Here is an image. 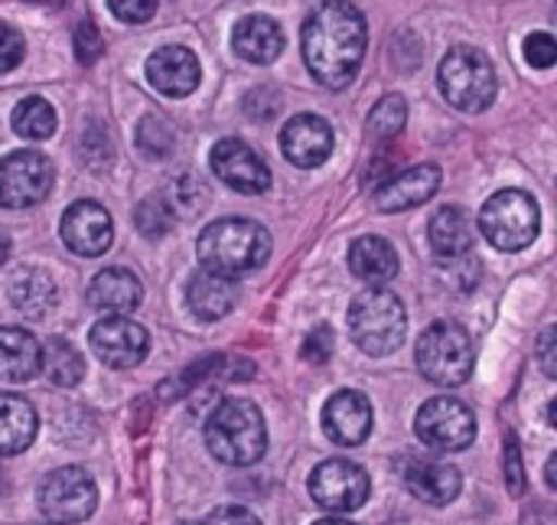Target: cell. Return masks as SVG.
<instances>
[{"label": "cell", "mask_w": 557, "mask_h": 525, "mask_svg": "<svg viewBox=\"0 0 557 525\" xmlns=\"http://www.w3.org/2000/svg\"><path fill=\"white\" fill-rule=\"evenodd\" d=\"M414 431H418L424 448L441 451V454H457V451H467L473 444V438H476V415L460 399L437 395V399H428L418 408Z\"/></svg>", "instance_id": "obj_8"}, {"label": "cell", "mask_w": 557, "mask_h": 525, "mask_svg": "<svg viewBox=\"0 0 557 525\" xmlns=\"http://www.w3.org/2000/svg\"><path fill=\"white\" fill-rule=\"evenodd\" d=\"M55 170L39 150H13L0 160V206L29 209L52 190Z\"/></svg>", "instance_id": "obj_10"}, {"label": "cell", "mask_w": 557, "mask_h": 525, "mask_svg": "<svg viewBox=\"0 0 557 525\" xmlns=\"http://www.w3.org/2000/svg\"><path fill=\"white\" fill-rule=\"evenodd\" d=\"M281 150L284 157L300 167L313 170L330 160L333 154V127L320 114H297L281 127Z\"/></svg>", "instance_id": "obj_15"}, {"label": "cell", "mask_w": 557, "mask_h": 525, "mask_svg": "<svg viewBox=\"0 0 557 525\" xmlns=\"http://www.w3.org/2000/svg\"><path fill=\"white\" fill-rule=\"evenodd\" d=\"M405 121H408V101L401 95H385L369 114V137L392 141L405 131Z\"/></svg>", "instance_id": "obj_30"}, {"label": "cell", "mask_w": 557, "mask_h": 525, "mask_svg": "<svg viewBox=\"0 0 557 525\" xmlns=\"http://www.w3.org/2000/svg\"><path fill=\"white\" fill-rule=\"evenodd\" d=\"M369 26L356 3L323 0L310 10L300 33V49L310 75L326 88H346L366 59Z\"/></svg>", "instance_id": "obj_1"}, {"label": "cell", "mask_w": 557, "mask_h": 525, "mask_svg": "<svg viewBox=\"0 0 557 525\" xmlns=\"http://www.w3.org/2000/svg\"><path fill=\"white\" fill-rule=\"evenodd\" d=\"M405 304L385 288H369L349 304V333L366 356H392L405 343Z\"/></svg>", "instance_id": "obj_4"}, {"label": "cell", "mask_w": 557, "mask_h": 525, "mask_svg": "<svg viewBox=\"0 0 557 525\" xmlns=\"http://www.w3.org/2000/svg\"><path fill=\"white\" fill-rule=\"evenodd\" d=\"M349 271L366 281L369 288H382L398 278L401 261L388 239L382 235H362L349 245Z\"/></svg>", "instance_id": "obj_23"}, {"label": "cell", "mask_w": 557, "mask_h": 525, "mask_svg": "<svg viewBox=\"0 0 557 525\" xmlns=\"http://www.w3.org/2000/svg\"><path fill=\"white\" fill-rule=\"evenodd\" d=\"M137 147L150 157V160H166L176 147V134L173 127L157 118V114H147L140 124H137Z\"/></svg>", "instance_id": "obj_31"}, {"label": "cell", "mask_w": 557, "mask_h": 525, "mask_svg": "<svg viewBox=\"0 0 557 525\" xmlns=\"http://www.w3.org/2000/svg\"><path fill=\"white\" fill-rule=\"evenodd\" d=\"M202 69L193 49L163 46L147 59V82L166 98H186L199 88Z\"/></svg>", "instance_id": "obj_18"}, {"label": "cell", "mask_w": 557, "mask_h": 525, "mask_svg": "<svg viewBox=\"0 0 557 525\" xmlns=\"http://www.w3.org/2000/svg\"><path fill=\"white\" fill-rule=\"evenodd\" d=\"M10 124H13V131H16L20 137H26V141H46V137L55 134V108H52L46 98L29 95V98H23V101L13 108Z\"/></svg>", "instance_id": "obj_29"}, {"label": "cell", "mask_w": 557, "mask_h": 525, "mask_svg": "<svg viewBox=\"0 0 557 525\" xmlns=\"http://www.w3.org/2000/svg\"><path fill=\"white\" fill-rule=\"evenodd\" d=\"M539 363H542L545 376H548V379H555V376H557V366H555V327H548V330L542 333V340H539Z\"/></svg>", "instance_id": "obj_42"}, {"label": "cell", "mask_w": 557, "mask_h": 525, "mask_svg": "<svg viewBox=\"0 0 557 525\" xmlns=\"http://www.w3.org/2000/svg\"><path fill=\"white\" fill-rule=\"evenodd\" d=\"M101 49H104V39H101L98 23H95L91 16L78 20V26H75V56H78V62H82V65L98 62Z\"/></svg>", "instance_id": "obj_33"}, {"label": "cell", "mask_w": 557, "mask_h": 525, "mask_svg": "<svg viewBox=\"0 0 557 525\" xmlns=\"http://www.w3.org/2000/svg\"><path fill=\"white\" fill-rule=\"evenodd\" d=\"M59 232H62V242L69 245V252H75L78 258H98L114 242V222H111L108 209L91 199L72 203L62 212Z\"/></svg>", "instance_id": "obj_14"}, {"label": "cell", "mask_w": 557, "mask_h": 525, "mask_svg": "<svg viewBox=\"0 0 557 525\" xmlns=\"http://www.w3.org/2000/svg\"><path fill=\"white\" fill-rule=\"evenodd\" d=\"M134 222H137V229H140L147 239H160V235H166L170 225H173V203H170V199H160V196H150V199H144V203L134 209Z\"/></svg>", "instance_id": "obj_32"}, {"label": "cell", "mask_w": 557, "mask_h": 525, "mask_svg": "<svg viewBox=\"0 0 557 525\" xmlns=\"http://www.w3.org/2000/svg\"><path fill=\"white\" fill-rule=\"evenodd\" d=\"M160 0H108L111 13L124 23H147L157 13Z\"/></svg>", "instance_id": "obj_38"}, {"label": "cell", "mask_w": 557, "mask_h": 525, "mask_svg": "<svg viewBox=\"0 0 557 525\" xmlns=\"http://www.w3.org/2000/svg\"><path fill=\"white\" fill-rule=\"evenodd\" d=\"M428 242L434 248L437 258L450 261V258H467L476 245V222L470 219L467 209L460 206H444L434 212L431 225H428Z\"/></svg>", "instance_id": "obj_21"}, {"label": "cell", "mask_w": 557, "mask_h": 525, "mask_svg": "<svg viewBox=\"0 0 557 525\" xmlns=\"http://www.w3.org/2000/svg\"><path fill=\"white\" fill-rule=\"evenodd\" d=\"M52 525H55V523H52Z\"/></svg>", "instance_id": "obj_47"}, {"label": "cell", "mask_w": 557, "mask_h": 525, "mask_svg": "<svg viewBox=\"0 0 557 525\" xmlns=\"http://www.w3.org/2000/svg\"><path fill=\"white\" fill-rule=\"evenodd\" d=\"M39 510L49 523H85L98 506V487L82 467H59L39 484Z\"/></svg>", "instance_id": "obj_9"}, {"label": "cell", "mask_w": 557, "mask_h": 525, "mask_svg": "<svg viewBox=\"0 0 557 525\" xmlns=\"http://www.w3.org/2000/svg\"><path fill=\"white\" fill-rule=\"evenodd\" d=\"M476 353L470 333L454 320L431 323L418 340V369L428 382L457 389L473 376Z\"/></svg>", "instance_id": "obj_6"}, {"label": "cell", "mask_w": 557, "mask_h": 525, "mask_svg": "<svg viewBox=\"0 0 557 525\" xmlns=\"http://www.w3.org/2000/svg\"><path fill=\"white\" fill-rule=\"evenodd\" d=\"M39 3H62V0H39Z\"/></svg>", "instance_id": "obj_46"}, {"label": "cell", "mask_w": 557, "mask_h": 525, "mask_svg": "<svg viewBox=\"0 0 557 525\" xmlns=\"http://www.w3.org/2000/svg\"><path fill=\"white\" fill-rule=\"evenodd\" d=\"M23 52H26L23 36H20L10 23H3V20H0V72L16 69V65L23 62Z\"/></svg>", "instance_id": "obj_37"}, {"label": "cell", "mask_w": 557, "mask_h": 525, "mask_svg": "<svg viewBox=\"0 0 557 525\" xmlns=\"http://www.w3.org/2000/svg\"><path fill=\"white\" fill-rule=\"evenodd\" d=\"M313 525H352L349 520H320V523H313Z\"/></svg>", "instance_id": "obj_45"}, {"label": "cell", "mask_w": 557, "mask_h": 525, "mask_svg": "<svg viewBox=\"0 0 557 525\" xmlns=\"http://www.w3.org/2000/svg\"><path fill=\"white\" fill-rule=\"evenodd\" d=\"M232 49L245 62L268 65V62H274L284 52V29H281L277 20H271L264 13L242 16L235 23V29H232Z\"/></svg>", "instance_id": "obj_20"}, {"label": "cell", "mask_w": 557, "mask_h": 525, "mask_svg": "<svg viewBox=\"0 0 557 525\" xmlns=\"http://www.w3.org/2000/svg\"><path fill=\"white\" fill-rule=\"evenodd\" d=\"M7 255H10V239H7V235H0V265L7 261Z\"/></svg>", "instance_id": "obj_43"}, {"label": "cell", "mask_w": 557, "mask_h": 525, "mask_svg": "<svg viewBox=\"0 0 557 525\" xmlns=\"http://www.w3.org/2000/svg\"><path fill=\"white\" fill-rule=\"evenodd\" d=\"M245 111H248V118L251 121H258V124H264V121H271V118H277V111H281V95L274 91V88H255V91H248V98H245Z\"/></svg>", "instance_id": "obj_35"}, {"label": "cell", "mask_w": 557, "mask_h": 525, "mask_svg": "<svg viewBox=\"0 0 557 525\" xmlns=\"http://www.w3.org/2000/svg\"><path fill=\"white\" fill-rule=\"evenodd\" d=\"M144 301L140 278L127 268H104L88 284V304L101 314H131Z\"/></svg>", "instance_id": "obj_22"}, {"label": "cell", "mask_w": 557, "mask_h": 525, "mask_svg": "<svg viewBox=\"0 0 557 525\" xmlns=\"http://www.w3.org/2000/svg\"><path fill=\"white\" fill-rule=\"evenodd\" d=\"M405 484L408 490L428 503V506H447L460 497L463 490V477L454 464L444 461H428V457H414L405 467Z\"/></svg>", "instance_id": "obj_19"}, {"label": "cell", "mask_w": 557, "mask_h": 525, "mask_svg": "<svg viewBox=\"0 0 557 525\" xmlns=\"http://www.w3.org/2000/svg\"><path fill=\"white\" fill-rule=\"evenodd\" d=\"M39 431L36 408L23 395H0V457L23 454Z\"/></svg>", "instance_id": "obj_26"}, {"label": "cell", "mask_w": 557, "mask_h": 525, "mask_svg": "<svg viewBox=\"0 0 557 525\" xmlns=\"http://www.w3.org/2000/svg\"><path fill=\"white\" fill-rule=\"evenodd\" d=\"M42 346L23 327H0V379L3 382H29L39 373Z\"/></svg>", "instance_id": "obj_25"}, {"label": "cell", "mask_w": 557, "mask_h": 525, "mask_svg": "<svg viewBox=\"0 0 557 525\" xmlns=\"http://www.w3.org/2000/svg\"><path fill=\"white\" fill-rule=\"evenodd\" d=\"M39 373H46V379L59 389H72L85 379V359L82 353L62 340V337H52L46 346H42V356H39Z\"/></svg>", "instance_id": "obj_28"}, {"label": "cell", "mask_w": 557, "mask_h": 525, "mask_svg": "<svg viewBox=\"0 0 557 525\" xmlns=\"http://www.w3.org/2000/svg\"><path fill=\"white\" fill-rule=\"evenodd\" d=\"M506 480H509V490L516 497L525 493V474H522V454H519L516 435H509V441H506Z\"/></svg>", "instance_id": "obj_39"}, {"label": "cell", "mask_w": 557, "mask_h": 525, "mask_svg": "<svg viewBox=\"0 0 557 525\" xmlns=\"http://www.w3.org/2000/svg\"><path fill=\"white\" fill-rule=\"evenodd\" d=\"M196 255L202 268L238 278V274L258 271L271 258V235L255 219L228 216L202 229L196 242Z\"/></svg>", "instance_id": "obj_2"}, {"label": "cell", "mask_w": 557, "mask_h": 525, "mask_svg": "<svg viewBox=\"0 0 557 525\" xmlns=\"http://www.w3.org/2000/svg\"><path fill=\"white\" fill-rule=\"evenodd\" d=\"M437 82L444 98L467 114L486 111L496 101L499 88L490 56L480 52L476 46H454L437 69Z\"/></svg>", "instance_id": "obj_5"}, {"label": "cell", "mask_w": 557, "mask_h": 525, "mask_svg": "<svg viewBox=\"0 0 557 525\" xmlns=\"http://www.w3.org/2000/svg\"><path fill=\"white\" fill-rule=\"evenodd\" d=\"M542 212L525 190H499L480 209V232L499 252H522L539 239Z\"/></svg>", "instance_id": "obj_7"}, {"label": "cell", "mask_w": 557, "mask_h": 525, "mask_svg": "<svg viewBox=\"0 0 557 525\" xmlns=\"http://www.w3.org/2000/svg\"><path fill=\"white\" fill-rule=\"evenodd\" d=\"M98 154H101V163H104V167L114 160V150H111L108 131H104L98 121H91V124L82 131V160H85L88 167H95V157H98Z\"/></svg>", "instance_id": "obj_34"}, {"label": "cell", "mask_w": 557, "mask_h": 525, "mask_svg": "<svg viewBox=\"0 0 557 525\" xmlns=\"http://www.w3.org/2000/svg\"><path fill=\"white\" fill-rule=\"evenodd\" d=\"M369 474L343 457L323 461L313 474H310V497L317 506L330 510V513H356L366 506L369 500Z\"/></svg>", "instance_id": "obj_11"}, {"label": "cell", "mask_w": 557, "mask_h": 525, "mask_svg": "<svg viewBox=\"0 0 557 525\" xmlns=\"http://www.w3.org/2000/svg\"><path fill=\"white\" fill-rule=\"evenodd\" d=\"M206 448L228 467H251L268 451L264 415L248 399H225L206 422Z\"/></svg>", "instance_id": "obj_3"}, {"label": "cell", "mask_w": 557, "mask_h": 525, "mask_svg": "<svg viewBox=\"0 0 557 525\" xmlns=\"http://www.w3.org/2000/svg\"><path fill=\"white\" fill-rule=\"evenodd\" d=\"M202 525H261V520L245 506H219L206 516Z\"/></svg>", "instance_id": "obj_41"}, {"label": "cell", "mask_w": 557, "mask_h": 525, "mask_svg": "<svg viewBox=\"0 0 557 525\" xmlns=\"http://www.w3.org/2000/svg\"><path fill=\"white\" fill-rule=\"evenodd\" d=\"M525 59L535 69H552L557 62V42L552 33H532L525 39Z\"/></svg>", "instance_id": "obj_36"}, {"label": "cell", "mask_w": 557, "mask_h": 525, "mask_svg": "<svg viewBox=\"0 0 557 525\" xmlns=\"http://www.w3.org/2000/svg\"><path fill=\"white\" fill-rule=\"evenodd\" d=\"M235 301H238V284H235V278L219 274V271H209V268H202L199 274H193V281H189V288H186V304H189V310H193L199 320H206V323L222 320V317L235 307Z\"/></svg>", "instance_id": "obj_24"}, {"label": "cell", "mask_w": 557, "mask_h": 525, "mask_svg": "<svg viewBox=\"0 0 557 525\" xmlns=\"http://www.w3.org/2000/svg\"><path fill=\"white\" fill-rule=\"evenodd\" d=\"M88 346L108 369H134L150 353V333L140 323H134L127 314L124 317L111 314L91 327Z\"/></svg>", "instance_id": "obj_12"}, {"label": "cell", "mask_w": 557, "mask_h": 525, "mask_svg": "<svg viewBox=\"0 0 557 525\" xmlns=\"http://www.w3.org/2000/svg\"><path fill=\"white\" fill-rule=\"evenodd\" d=\"M209 163H212V173L235 193L258 196L271 190V167L261 160L258 150H251L238 137L219 141L209 154Z\"/></svg>", "instance_id": "obj_13"}, {"label": "cell", "mask_w": 557, "mask_h": 525, "mask_svg": "<svg viewBox=\"0 0 557 525\" xmlns=\"http://www.w3.org/2000/svg\"><path fill=\"white\" fill-rule=\"evenodd\" d=\"M7 297L10 304L29 317V320H39L46 317L52 307H55V281L46 274V271H36V268H20L13 278H10V288H7Z\"/></svg>", "instance_id": "obj_27"}, {"label": "cell", "mask_w": 557, "mask_h": 525, "mask_svg": "<svg viewBox=\"0 0 557 525\" xmlns=\"http://www.w3.org/2000/svg\"><path fill=\"white\" fill-rule=\"evenodd\" d=\"M441 190V167L437 163H418L401 173H392L385 183L375 186L372 203L379 212H401L428 203Z\"/></svg>", "instance_id": "obj_16"}, {"label": "cell", "mask_w": 557, "mask_h": 525, "mask_svg": "<svg viewBox=\"0 0 557 525\" xmlns=\"http://www.w3.org/2000/svg\"><path fill=\"white\" fill-rule=\"evenodd\" d=\"M555 464L557 457H552V461H548V487H552V490H555Z\"/></svg>", "instance_id": "obj_44"}, {"label": "cell", "mask_w": 557, "mask_h": 525, "mask_svg": "<svg viewBox=\"0 0 557 525\" xmlns=\"http://www.w3.org/2000/svg\"><path fill=\"white\" fill-rule=\"evenodd\" d=\"M323 431L339 448H359L372 435V405L362 392L343 389L323 405Z\"/></svg>", "instance_id": "obj_17"}, {"label": "cell", "mask_w": 557, "mask_h": 525, "mask_svg": "<svg viewBox=\"0 0 557 525\" xmlns=\"http://www.w3.org/2000/svg\"><path fill=\"white\" fill-rule=\"evenodd\" d=\"M330 353H333V330H330V327H317V330L307 337V343H304V356H307L310 363H326Z\"/></svg>", "instance_id": "obj_40"}]
</instances>
